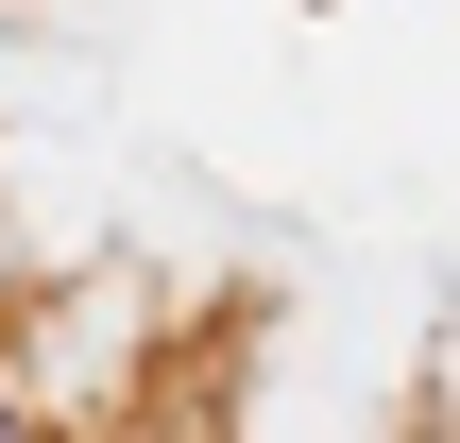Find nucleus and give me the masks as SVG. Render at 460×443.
Masks as SVG:
<instances>
[{"label":"nucleus","mask_w":460,"mask_h":443,"mask_svg":"<svg viewBox=\"0 0 460 443\" xmlns=\"http://www.w3.org/2000/svg\"><path fill=\"white\" fill-rule=\"evenodd\" d=\"M0 443H68V427H51V410H34V393H0Z\"/></svg>","instance_id":"1"}]
</instances>
